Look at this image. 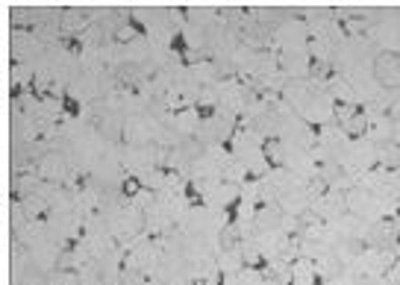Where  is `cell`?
I'll return each mask as SVG.
<instances>
[{
    "label": "cell",
    "instance_id": "6da1fadb",
    "mask_svg": "<svg viewBox=\"0 0 400 285\" xmlns=\"http://www.w3.org/2000/svg\"><path fill=\"white\" fill-rule=\"evenodd\" d=\"M374 80L389 91L400 88V56L391 53V51H383L377 59H374Z\"/></svg>",
    "mask_w": 400,
    "mask_h": 285
},
{
    "label": "cell",
    "instance_id": "7a4b0ae2",
    "mask_svg": "<svg viewBox=\"0 0 400 285\" xmlns=\"http://www.w3.org/2000/svg\"><path fill=\"white\" fill-rule=\"evenodd\" d=\"M39 171H41V177H44V180L59 182V180H65V177H68V162H65V156H62V153L50 150V153L39 162Z\"/></svg>",
    "mask_w": 400,
    "mask_h": 285
},
{
    "label": "cell",
    "instance_id": "3957f363",
    "mask_svg": "<svg viewBox=\"0 0 400 285\" xmlns=\"http://www.w3.org/2000/svg\"><path fill=\"white\" fill-rule=\"evenodd\" d=\"M283 147L286 145H283L280 138H265L262 141V162L271 165V168H283V165H286V156H280Z\"/></svg>",
    "mask_w": 400,
    "mask_h": 285
},
{
    "label": "cell",
    "instance_id": "277c9868",
    "mask_svg": "<svg viewBox=\"0 0 400 285\" xmlns=\"http://www.w3.org/2000/svg\"><path fill=\"white\" fill-rule=\"evenodd\" d=\"M86 27H91V24H89V15H86L83 9H65V12H62V30L80 33V30H86Z\"/></svg>",
    "mask_w": 400,
    "mask_h": 285
},
{
    "label": "cell",
    "instance_id": "5b68a950",
    "mask_svg": "<svg viewBox=\"0 0 400 285\" xmlns=\"http://www.w3.org/2000/svg\"><path fill=\"white\" fill-rule=\"evenodd\" d=\"M341 130L347 133V138H362V135L368 133V118H365V112L359 109L354 118H347V121L341 124Z\"/></svg>",
    "mask_w": 400,
    "mask_h": 285
},
{
    "label": "cell",
    "instance_id": "8992f818",
    "mask_svg": "<svg viewBox=\"0 0 400 285\" xmlns=\"http://www.w3.org/2000/svg\"><path fill=\"white\" fill-rule=\"evenodd\" d=\"M121 192L127 195V197H136V195L141 192V180H136V177H124V180H121Z\"/></svg>",
    "mask_w": 400,
    "mask_h": 285
}]
</instances>
